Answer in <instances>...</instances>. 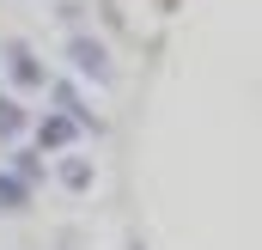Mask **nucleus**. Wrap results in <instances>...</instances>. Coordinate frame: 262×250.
I'll return each mask as SVG.
<instances>
[{
    "label": "nucleus",
    "mask_w": 262,
    "mask_h": 250,
    "mask_svg": "<svg viewBox=\"0 0 262 250\" xmlns=\"http://www.w3.org/2000/svg\"><path fill=\"white\" fill-rule=\"evenodd\" d=\"M61 183L73 189V195H85V189H92V159H67V165H61Z\"/></svg>",
    "instance_id": "nucleus-4"
},
{
    "label": "nucleus",
    "mask_w": 262,
    "mask_h": 250,
    "mask_svg": "<svg viewBox=\"0 0 262 250\" xmlns=\"http://www.w3.org/2000/svg\"><path fill=\"white\" fill-rule=\"evenodd\" d=\"M25 201H31V189L18 183V177H12V171H0V214H18V207H25Z\"/></svg>",
    "instance_id": "nucleus-3"
},
{
    "label": "nucleus",
    "mask_w": 262,
    "mask_h": 250,
    "mask_svg": "<svg viewBox=\"0 0 262 250\" xmlns=\"http://www.w3.org/2000/svg\"><path fill=\"white\" fill-rule=\"evenodd\" d=\"M67 55H73V67H85L92 79H110V55H104V43H92V37H73V43H67Z\"/></svg>",
    "instance_id": "nucleus-2"
},
{
    "label": "nucleus",
    "mask_w": 262,
    "mask_h": 250,
    "mask_svg": "<svg viewBox=\"0 0 262 250\" xmlns=\"http://www.w3.org/2000/svg\"><path fill=\"white\" fill-rule=\"evenodd\" d=\"M6 61H12V79H18V86H37V61H31V49H18V43H12V49H6Z\"/></svg>",
    "instance_id": "nucleus-5"
},
{
    "label": "nucleus",
    "mask_w": 262,
    "mask_h": 250,
    "mask_svg": "<svg viewBox=\"0 0 262 250\" xmlns=\"http://www.w3.org/2000/svg\"><path fill=\"white\" fill-rule=\"evenodd\" d=\"M73 140H79V122H73V116H43V122H37V147H43V153H67Z\"/></svg>",
    "instance_id": "nucleus-1"
},
{
    "label": "nucleus",
    "mask_w": 262,
    "mask_h": 250,
    "mask_svg": "<svg viewBox=\"0 0 262 250\" xmlns=\"http://www.w3.org/2000/svg\"><path fill=\"white\" fill-rule=\"evenodd\" d=\"M12 134H25V110L12 98H0V140H12Z\"/></svg>",
    "instance_id": "nucleus-6"
}]
</instances>
